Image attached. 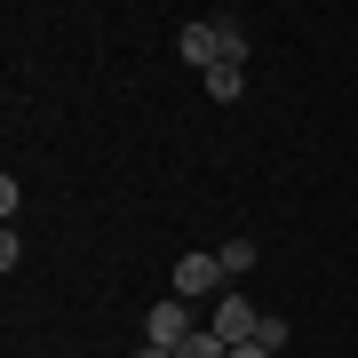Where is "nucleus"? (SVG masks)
<instances>
[{"instance_id": "obj_10", "label": "nucleus", "mask_w": 358, "mask_h": 358, "mask_svg": "<svg viewBox=\"0 0 358 358\" xmlns=\"http://www.w3.org/2000/svg\"><path fill=\"white\" fill-rule=\"evenodd\" d=\"M136 358H183V350H167V343H143V350H136Z\"/></svg>"}, {"instance_id": "obj_4", "label": "nucleus", "mask_w": 358, "mask_h": 358, "mask_svg": "<svg viewBox=\"0 0 358 358\" xmlns=\"http://www.w3.org/2000/svg\"><path fill=\"white\" fill-rule=\"evenodd\" d=\"M207 327H215V334H223L231 350H239V343H255V327H263V310L247 303V294H215V310H207Z\"/></svg>"}, {"instance_id": "obj_3", "label": "nucleus", "mask_w": 358, "mask_h": 358, "mask_svg": "<svg viewBox=\"0 0 358 358\" xmlns=\"http://www.w3.org/2000/svg\"><path fill=\"white\" fill-rule=\"evenodd\" d=\"M192 334H199V319H192V303H183V294H167V303H152V310H143V343L183 350Z\"/></svg>"}, {"instance_id": "obj_1", "label": "nucleus", "mask_w": 358, "mask_h": 358, "mask_svg": "<svg viewBox=\"0 0 358 358\" xmlns=\"http://www.w3.org/2000/svg\"><path fill=\"white\" fill-rule=\"evenodd\" d=\"M176 48H183V64H199V72H215V64H247V32L231 24V16H199V24H183Z\"/></svg>"}, {"instance_id": "obj_7", "label": "nucleus", "mask_w": 358, "mask_h": 358, "mask_svg": "<svg viewBox=\"0 0 358 358\" xmlns=\"http://www.w3.org/2000/svg\"><path fill=\"white\" fill-rule=\"evenodd\" d=\"M183 358H231V343H223V334H215V327H199V334H192V343H183Z\"/></svg>"}, {"instance_id": "obj_2", "label": "nucleus", "mask_w": 358, "mask_h": 358, "mask_svg": "<svg viewBox=\"0 0 358 358\" xmlns=\"http://www.w3.org/2000/svg\"><path fill=\"white\" fill-rule=\"evenodd\" d=\"M167 294H183V303H207V294H231V271L223 255H183L167 271Z\"/></svg>"}, {"instance_id": "obj_5", "label": "nucleus", "mask_w": 358, "mask_h": 358, "mask_svg": "<svg viewBox=\"0 0 358 358\" xmlns=\"http://www.w3.org/2000/svg\"><path fill=\"white\" fill-rule=\"evenodd\" d=\"M207 96H215V103H239L247 96V64H215V72H207Z\"/></svg>"}, {"instance_id": "obj_6", "label": "nucleus", "mask_w": 358, "mask_h": 358, "mask_svg": "<svg viewBox=\"0 0 358 358\" xmlns=\"http://www.w3.org/2000/svg\"><path fill=\"white\" fill-rule=\"evenodd\" d=\"M215 255H223V271H231V279H239V271H255V239H223Z\"/></svg>"}, {"instance_id": "obj_9", "label": "nucleus", "mask_w": 358, "mask_h": 358, "mask_svg": "<svg viewBox=\"0 0 358 358\" xmlns=\"http://www.w3.org/2000/svg\"><path fill=\"white\" fill-rule=\"evenodd\" d=\"M231 358H279V350H263V343H239V350H231Z\"/></svg>"}, {"instance_id": "obj_8", "label": "nucleus", "mask_w": 358, "mask_h": 358, "mask_svg": "<svg viewBox=\"0 0 358 358\" xmlns=\"http://www.w3.org/2000/svg\"><path fill=\"white\" fill-rule=\"evenodd\" d=\"M255 343H263V350H287V319H279V310H263V327H255Z\"/></svg>"}]
</instances>
